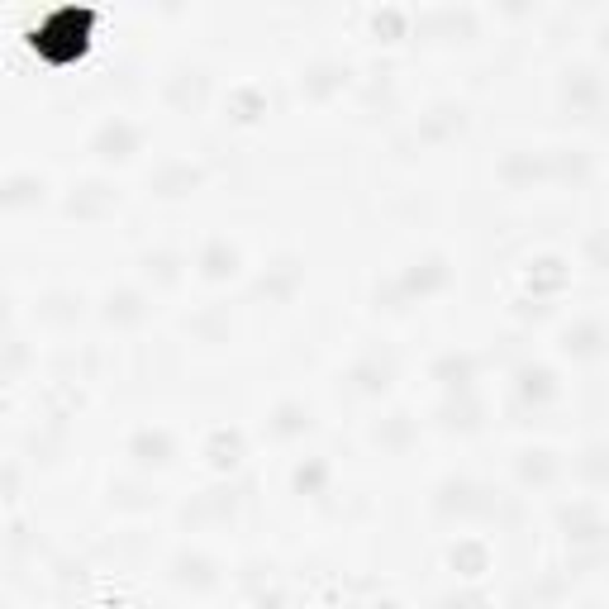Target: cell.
Returning <instances> with one entry per match:
<instances>
[{"label": "cell", "mask_w": 609, "mask_h": 609, "mask_svg": "<svg viewBox=\"0 0 609 609\" xmlns=\"http://www.w3.org/2000/svg\"><path fill=\"white\" fill-rule=\"evenodd\" d=\"M105 320H110V324H134V320H143V296H134V290H119V296H110Z\"/></svg>", "instance_id": "52a82bcc"}, {"label": "cell", "mask_w": 609, "mask_h": 609, "mask_svg": "<svg viewBox=\"0 0 609 609\" xmlns=\"http://www.w3.org/2000/svg\"><path fill=\"white\" fill-rule=\"evenodd\" d=\"M134 148H138V129H134V124H124V119H110V124L96 134V153H100L105 162H124Z\"/></svg>", "instance_id": "6da1fadb"}, {"label": "cell", "mask_w": 609, "mask_h": 609, "mask_svg": "<svg viewBox=\"0 0 609 609\" xmlns=\"http://www.w3.org/2000/svg\"><path fill=\"white\" fill-rule=\"evenodd\" d=\"M200 267H205V277H234L239 271V248H228L224 239H215L200 253Z\"/></svg>", "instance_id": "277c9868"}, {"label": "cell", "mask_w": 609, "mask_h": 609, "mask_svg": "<svg viewBox=\"0 0 609 609\" xmlns=\"http://www.w3.org/2000/svg\"><path fill=\"white\" fill-rule=\"evenodd\" d=\"M519 391L529 395V401H548V395H557V381L548 367H523L519 371Z\"/></svg>", "instance_id": "8992f818"}, {"label": "cell", "mask_w": 609, "mask_h": 609, "mask_svg": "<svg viewBox=\"0 0 609 609\" xmlns=\"http://www.w3.org/2000/svg\"><path fill=\"white\" fill-rule=\"evenodd\" d=\"M290 481H296L300 495H320L324 481H329V467H324L320 457H310V462H300V467H296V476H290Z\"/></svg>", "instance_id": "ba28073f"}, {"label": "cell", "mask_w": 609, "mask_h": 609, "mask_svg": "<svg viewBox=\"0 0 609 609\" xmlns=\"http://www.w3.org/2000/svg\"><path fill=\"white\" fill-rule=\"evenodd\" d=\"M519 472H523V481H548L553 476V462H548V452H523Z\"/></svg>", "instance_id": "5bb4252c"}, {"label": "cell", "mask_w": 609, "mask_h": 609, "mask_svg": "<svg viewBox=\"0 0 609 609\" xmlns=\"http://www.w3.org/2000/svg\"><path fill=\"white\" fill-rule=\"evenodd\" d=\"M343 76H348V67H314V72L305 76V91H310V96H324V91L339 86Z\"/></svg>", "instance_id": "4fadbf2b"}, {"label": "cell", "mask_w": 609, "mask_h": 609, "mask_svg": "<svg viewBox=\"0 0 609 609\" xmlns=\"http://www.w3.org/2000/svg\"><path fill=\"white\" fill-rule=\"evenodd\" d=\"M595 76L591 72H572V81H566V100H585V105H591L595 100Z\"/></svg>", "instance_id": "9a60e30c"}, {"label": "cell", "mask_w": 609, "mask_h": 609, "mask_svg": "<svg viewBox=\"0 0 609 609\" xmlns=\"http://www.w3.org/2000/svg\"><path fill=\"white\" fill-rule=\"evenodd\" d=\"M38 191H44V181H38V177H10L5 205H29V200H38Z\"/></svg>", "instance_id": "7c38bea8"}, {"label": "cell", "mask_w": 609, "mask_h": 609, "mask_svg": "<svg viewBox=\"0 0 609 609\" xmlns=\"http://www.w3.org/2000/svg\"><path fill=\"white\" fill-rule=\"evenodd\" d=\"M443 281H448V262L443 258H424V262H414V271H405V290H410V296H414V290H419V296H429V290H438Z\"/></svg>", "instance_id": "3957f363"}, {"label": "cell", "mask_w": 609, "mask_h": 609, "mask_svg": "<svg viewBox=\"0 0 609 609\" xmlns=\"http://www.w3.org/2000/svg\"><path fill=\"white\" fill-rule=\"evenodd\" d=\"M600 339H604V333H600L595 324H576V329H566V352L595 357V352H600Z\"/></svg>", "instance_id": "9c48e42d"}, {"label": "cell", "mask_w": 609, "mask_h": 609, "mask_svg": "<svg viewBox=\"0 0 609 609\" xmlns=\"http://www.w3.org/2000/svg\"><path fill=\"white\" fill-rule=\"evenodd\" d=\"M177 566H181V572H177L181 581H196V585H209V581H215V576H209V562H205V557H181Z\"/></svg>", "instance_id": "2e32d148"}, {"label": "cell", "mask_w": 609, "mask_h": 609, "mask_svg": "<svg viewBox=\"0 0 609 609\" xmlns=\"http://www.w3.org/2000/svg\"><path fill=\"white\" fill-rule=\"evenodd\" d=\"M215 462L219 467H234L239 462V433H219L215 438Z\"/></svg>", "instance_id": "e0dca14e"}, {"label": "cell", "mask_w": 609, "mask_h": 609, "mask_svg": "<svg viewBox=\"0 0 609 609\" xmlns=\"http://www.w3.org/2000/svg\"><path fill=\"white\" fill-rule=\"evenodd\" d=\"M129 452L143 462V467H162V462L172 457V438H167L162 429H138L134 443H129Z\"/></svg>", "instance_id": "7a4b0ae2"}, {"label": "cell", "mask_w": 609, "mask_h": 609, "mask_svg": "<svg viewBox=\"0 0 609 609\" xmlns=\"http://www.w3.org/2000/svg\"><path fill=\"white\" fill-rule=\"evenodd\" d=\"M433 376L462 391V386H467V376H472V357H457V352H452V357H443V362L433 367Z\"/></svg>", "instance_id": "8fae6325"}, {"label": "cell", "mask_w": 609, "mask_h": 609, "mask_svg": "<svg viewBox=\"0 0 609 609\" xmlns=\"http://www.w3.org/2000/svg\"><path fill=\"white\" fill-rule=\"evenodd\" d=\"M305 429H310V410L305 405H296V401L277 405V414H271V433H277V438H296Z\"/></svg>", "instance_id": "5b68a950"}, {"label": "cell", "mask_w": 609, "mask_h": 609, "mask_svg": "<svg viewBox=\"0 0 609 609\" xmlns=\"http://www.w3.org/2000/svg\"><path fill=\"white\" fill-rule=\"evenodd\" d=\"M352 381L376 395V391H386V386H391V367H386V362H376V357H371V362H357V367H352Z\"/></svg>", "instance_id": "30bf717a"}]
</instances>
